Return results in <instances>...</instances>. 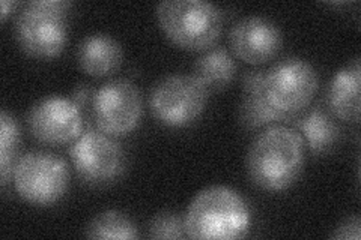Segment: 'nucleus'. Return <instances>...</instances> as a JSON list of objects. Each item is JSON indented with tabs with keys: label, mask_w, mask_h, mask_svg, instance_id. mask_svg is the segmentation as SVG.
Here are the masks:
<instances>
[{
	"label": "nucleus",
	"mask_w": 361,
	"mask_h": 240,
	"mask_svg": "<svg viewBox=\"0 0 361 240\" xmlns=\"http://www.w3.org/2000/svg\"><path fill=\"white\" fill-rule=\"evenodd\" d=\"M306 164V143L295 128L273 125L259 132L245 156L248 179L257 188L277 192L292 187Z\"/></svg>",
	"instance_id": "obj_1"
},
{
	"label": "nucleus",
	"mask_w": 361,
	"mask_h": 240,
	"mask_svg": "<svg viewBox=\"0 0 361 240\" xmlns=\"http://www.w3.org/2000/svg\"><path fill=\"white\" fill-rule=\"evenodd\" d=\"M184 216L188 239H243L252 227L247 201L224 185L202 189Z\"/></svg>",
	"instance_id": "obj_2"
},
{
	"label": "nucleus",
	"mask_w": 361,
	"mask_h": 240,
	"mask_svg": "<svg viewBox=\"0 0 361 240\" xmlns=\"http://www.w3.org/2000/svg\"><path fill=\"white\" fill-rule=\"evenodd\" d=\"M155 15L166 37L190 51L212 47L223 30L220 8L207 0H164L157 5Z\"/></svg>",
	"instance_id": "obj_3"
},
{
	"label": "nucleus",
	"mask_w": 361,
	"mask_h": 240,
	"mask_svg": "<svg viewBox=\"0 0 361 240\" xmlns=\"http://www.w3.org/2000/svg\"><path fill=\"white\" fill-rule=\"evenodd\" d=\"M66 0H32L21 6L16 18V37L23 51L50 59L63 51L68 41Z\"/></svg>",
	"instance_id": "obj_4"
},
{
	"label": "nucleus",
	"mask_w": 361,
	"mask_h": 240,
	"mask_svg": "<svg viewBox=\"0 0 361 240\" xmlns=\"http://www.w3.org/2000/svg\"><path fill=\"white\" fill-rule=\"evenodd\" d=\"M318 87V71L302 57H285L265 71L264 92L268 106L285 119L306 108Z\"/></svg>",
	"instance_id": "obj_5"
},
{
	"label": "nucleus",
	"mask_w": 361,
	"mask_h": 240,
	"mask_svg": "<svg viewBox=\"0 0 361 240\" xmlns=\"http://www.w3.org/2000/svg\"><path fill=\"white\" fill-rule=\"evenodd\" d=\"M208 96L209 90L193 74H171L154 84L149 108L166 127L183 128L202 116Z\"/></svg>",
	"instance_id": "obj_6"
},
{
	"label": "nucleus",
	"mask_w": 361,
	"mask_h": 240,
	"mask_svg": "<svg viewBox=\"0 0 361 240\" xmlns=\"http://www.w3.org/2000/svg\"><path fill=\"white\" fill-rule=\"evenodd\" d=\"M18 196L35 206L59 201L70 185V167L63 158L45 151H30L17 159L13 173Z\"/></svg>",
	"instance_id": "obj_7"
},
{
	"label": "nucleus",
	"mask_w": 361,
	"mask_h": 240,
	"mask_svg": "<svg viewBox=\"0 0 361 240\" xmlns=\"http://www.w3.org/2000/svg\"><path fill=\"white\" fill-rule=\"evenodd\" d=\"M70 156L78 177L94 187L115 182L127 164L126 152L115 137L94 128L83 131L73 141Z\"/></svg>",
	"instance_id": "obj_8"
},
{
	"label": "nucleus",
	"mask_w": 361,
	"mask_h": 240,
	"mask_svg": "<svg viewBox=\"0 0 361 240\" xmlns=\"http://www.w3.org/2000/svg\"><path fill=\"white\" fill-rule=\"evenodd\" d=\"M143 101L137 86L127 78H115L94 90L92 118L98 130L111 137H126L139 127Z\"/></svg>",
	"instance_id": "obj_9"
},
{
	"label": "nucleus",
	"mask_w": 361,
	"mask_h": 240,
	"mask_svg": "<svg viewBox=\"0 0 361 240\" xmlns=\"http://www.w3.org/2000/svg\"><path fill=\"white\" fill-rule=\"evenodd\" d=\"M30 134L41 143H73L83 132V114L73 98L50 95L38 99L27 116Z\"/></svg>",
	"instance_id": "obj_10"
},
{
	"label": "nucleus",
	"mask_w": 361,
	"mask_h": 240,
	"mask_svg": "<svg viewBox=\"0 0 361 240\" xmlns=\"http://www.w3.org/2000/svg\"><path fill=\"white\" fill-rule=\"evenodd\" d=\"M229 44L238 59L250 65H261L280 51L283 33L273 20L262 15H247L232 26Z\"/></svg>",
	"instance_id": "obj_11"
},
{
	"label": "nucleus",
	"mask_w": 361,
	"mask_h": 240,
	"mask_svg": "<svg viewBox=\"0 0 361 240\" xmlns=\"http://www.w3.org/2000/svg\"><path fill=\"white\" fill-rule=\"evenodd\" d=\"M123 59L122 45L109 33H89L77 45V62L92 77H106L115 72Z\"/></svg>",
	"instance_id": "obj_12"
},
{
	"label": "nucleus",
	"mask_w": 361,
	"mask_h": 240,
	"mask_svg": "<svg viewBox=\"0 0 361 240\" xmlns=\"http://www.w3.org/2000/svg\"><path fill=\"white\" fill-rule=\"evenodd\" d=\"M360 59L338 70L326 90V107L333 116L357 123L360 119Z\"/></svg>",
	"instance_id": "obj_13"
},
{
	"label": "nucleus",
	"mask_w": 361,
	"mask_h": 240,
	"mask_svg": "<svg viewBox=\"0 0 361 240\" xmlns=\"http://www.w3.org/2000/svg\"><path fill=\"white\" fill-rule=\"evenodd\" d=\"M265 71L248 70L243 78V99L238 110L240 123L247 130H256L285 118L268 106L264 92Z\"/></svg>",
	"instance_id": "obj_14"
},
{
	"label": "nucleus",
	"mask_w": 361,
	"mask_h": 240,
	"mask_svg": "<svg viewBox=\"0 0 361 240\" xmlns=\"http://www.w3.org/2000/svg\"><path fill=\"white\" fill-rule=\"evenodd\" d=\"M297 131L312 153L321 155L330 152L342 137V128L334 120L330 111L322 107H313L293 122Z\"/></svg>",
	"instance_id": "obj_15"
},
{
	"label": "nucleus",
	"mask_w": 361,
	"mask_h": 240,
	"mask_svg": "<svg viewBox=\"0 0 361 240\" xmlns=\"http://www.w3.org/2000/svg\"><path fill=\"white\" fill-rule=\"evenodd\" d=\"M238 71V66L229 50L216 45L203 50L195 62V77L205 84L208 90H221L229 86Z\"/></svg>",
	"instance_id": "obj_16"
},
{
	"label": "nucleus",
	"mask_w": 361,
	"mask_h": 240,
	"mask_svg": "<svg viewBox=\"0 0 361 240\" xmlns=\"http://www.w3.org/2000/svg\"><path fill=\"white\" fill-rule=\"evenodd\" d=\"M85 236L89 239H139V228L128 215L119 210H106L94 216L86 227Z\"/></svg>",
	"instance_id": "obj_17"
},
{
	"label": "nucleus",
	"mask_w": 361,
	"mask_h": 240,
	"mask_svg": "<svg viewBox=\"0 0 361 240\" xmlns=\"http://www.w3.org/2000/svg\"><path fill=\"white\" fill-rule=\"evenodd\" d=\"M20 127L17 119L6 110L0 114V176L5 187L13 177L20 146Z\"/></svg>",
	"instance_id": "obj_18"
},
{
	"label": "nucleus",
	"mask_w": 361,
	"mask_h": 240,
	"mask_svg": "<svg viewBox=\"0 0 361 240\" xmlns=\"http://www.w3.org/2000/svg\"><path fill=\"white\" fill-rule=\"evenodd\" d=\"M149 239H185L187 228H185V216L176 212H161L155 215L149 228H148Z\"/></svg>",
	"instance_id": "obj_19"
},
{
	"label": "nucleus",
	"mask_w": 361,
	"mask_h": 240,
	"mask_svg": "<svg viewBox=\"0 0 361 240\" xmlns=\"http://www.w3.org/2000/svg\"><path fill=\"white\" fill-rule=\"evenodd\" d=\"M360 236H361L360 216L353 215V216H348L346 220H343L341 224H338L330 237L337 240H360Z\"/></svg>",
	"instance_id": "obj_20"
},
{
	"label": "nucleus",
	"mask_w": 361,
	"mask_h": 240,
	"mask_svg": "<svg viewBox=\"0 0 361 240\" xmlns=\"http://www.w3.org/2000/svg\"><path fill=\"white\" fill-rule=\"evenodd\" d=\"M92 96H94L92 89H90L87 84H78V86H75V89L73 90V101H74L75 104H77L78 107H80V108L87 104L89 99L92 101Z\"/></svg>",
	"instance_id": "obj_21"
},
{
	"label": "nucleus",
	"mask_w": 361,
	"mask_h": 240,
	"mask_svg": "<svg viewBox=\"0 0 361 240\" xmlns=\"http://www.w3.org/2000/svg\"><path fill=\"white\" fill-rule=\"evenodd\" d=\"M0 5H2V21H5L8 14L13 13L14 8L18 6L17 2H9V0H2V4H0Z\"/></svg>",
	"instance_id": "obj_22"
}]
</instances>
